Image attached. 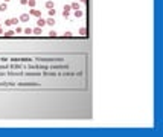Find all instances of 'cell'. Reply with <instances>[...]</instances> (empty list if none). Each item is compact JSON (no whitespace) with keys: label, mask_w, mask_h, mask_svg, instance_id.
Here are the masks:
<instances>
[{"label":"cell","mask_w":163,"mask_h":137,"mask_svg":"<svg viewBox=\"0 0 163 137\" xmlns=\"http://www.w3.org/2000/svg\"><path fill=\"white\" fill-rule=\"evenodd\" d=\"M18 20H20V21H23V23H27V21H29V14H21Z\"/></svg>","instance_id":"1"},{"label":"cell","mask_w":163,"mask_h":137,"mask_svg":"<svg viewBox=\"0 0 163 137\" xmlns=\"http://www.w3.org/2000/svg\"><path fill=\"white\" fill-rule=\"evenodd\" d=\"M31 14H32L34 17H37V18H40V17H41V11H38V9H32V11H31Z\"/></svg>","instance_id":"2"},{"label":"cell","mask_w":163,"mask_h":137,"mask_svg":"<svg viewBox=\"0 0 163 137\" xmlns=\"http://www.w3.org/2000/svg\"><path fill=\"white\" fill-rule=\"evenodd\" d=\"M32 34L34 35H41V27H35V29H32Z\"/></svg>","instance_id":"3"},{"label":"cell","mask_w":163,"mask_h":137,"mask_svg":"<svg viewBox=\"0 0 163 137\" xmlns=\"http://www.w3.org/2000/svg\"><path fill=\"white\" fill-rule=\"evenodd\" d=\"M37 25H38V27H43L44 25H46V20H43L41 17H40V18H38V21H37Z\"/></svg>","instance_id":"4"},{"label":"cell","mask_w":163,"mask_h":137,"mask_svg":"<svg viewBox=\"0 0 163 137\" xmlns=\"http://www.w3.org/2000/svg\"><path fill=\"white\" fill-rule=\"evenodd\" d=\"M46 8H47V9H52V8H55V5H53V2H52V0H47V2H46Z\"/></svg>","instance_id":"5"},{"label":"cell","mask_w":163,"mask_h":137,"mask_svg":"<svg viewBox=\"0 0 163 137\" xmlns=\"http://www.w3.org/2000/svg\"><path fill=\"white\" fill-rule=\"evenodd\" d=\"M46 25H50V26H53V25H55V18H53V17H49V18L46 20Z\"/></svg>","instance_id":"6"},{"label":"cell","mask_w":163,"mask_h":137,"mask_svg":"<svg viewBox=\"0 0 163 137\" xmlns=\"http://www.w3.org/2000/svg\"><path fill=\"white\" fill-rule=\"evenodd\" d=\"M14 34H15V32H12V31H8V32H5L3 35H5V38H11V37L14 35Z\"/></svg>","instance_id":"7"},{"label":"cell","mask_w":163,"mask_h":137,"mask_svg":"<svg viewBox=\"0 0 163 137\" xmlns=\"http://www.w3.org/2000/svg\"><path fill=\"white\" fill-rule=\"evenodd\" d=\"M8 9V6H6V3H0V12H5V11Z\"/></svg>","instance_id":"8"},{"label":"cell","mask_w":163,"mask_h":137,"mask_svg":"<svg viewBox=\"0 0 163 137\" xmlns=\"http://www.w3.org/2000/svg\"><path fill=\"white\" fill-rule=\"evenodd\" d=\"M73 14H75V17H82V15H84V12H82L81 9H76Z\"/></svg>","instance_id":"9"},{"label":"cell","mask_w":163,"mask_h":137,"mask_svg":"<svg viewBox=\"0 0 163 137\" xmlns=\"http://www.w3.org/2000/svg\"><path fill=\"white\" fill-rule=\"evenodd\" d=\"M70 8H72V9H75V11H76V9H79V5H78V2H73V3H72V5H70Z\"/></svg>","instance_id":"10"},{"label":"cell","mask_w":163,"mask_h":137,"mask_svg":"<svg viewBox=\"0 0 163 137\" xmlns=\"http://www.w3.org/2000/svg\"><path fill=\"white\" fill-rule=\"evenodd\" d=\"M49 37H50V38H57V37H58V34L55 32V31H50V32H49Z\"/></svg>","instance_id":"11"},{"label":"cell","mask_w":163,"mask_h":137,"mask_svg":"<svg viewBox=\"0 0 163 137\" xmlns=\"http://www.w3.org/2000/svg\"><path fill=\"white\" fill-rule=\"evenodd\" d=\"M70 9H72V8H70V5H64L63 12H69V14H70Z\"/></svg>","instance_id":"12"},{"label":"cell","mask_w":163,"mask_h":137,"mask_svg":"<svg viewBox=\"0 0 163 137\" xmlns=\"http://www.w3.org/2000/svg\"><path fill=\"white\" fill-rule=\"evenodd\" d=\"M55 12H57V11H55V8H52V9H49V12H47V14H49L50 17H53V15H55Z\"/></svg>","instance_id":"13"},{"label":"cell","mask_w":163,"mask_h":137,"mask_svg":"<svg viewBox=\"0 0 163 137\" xmlns=\"http://www.w3.org/2000/svg\"><path fill=\"white\" fill-rule=\"evenodd\" d=\"M27 5H29L31 8H34L35 6V0H27Z\"/></svg>","instance_id":"14"},{"label":"cell","mask_w":163,"mask_h":137,"mask_svg":"<svg viewBox=\"0 0 163 137\" xmlns=\"http://www.w3.org/2000/svg\"><path fill=\"white\" fill-rule=\"evenodd\" d=\"M18 18H11V25H18Z\"/></svg>","instance_id":"15"},{"label":"cell","mask_w":163,"mask_h":137,"mask_svg":"<svg viewBox=\"0 0 163 137\" xmlns=\"http://www.w3.org/2000/svg\"><path fill=\"white\" fill-rule=\"evenodd\" d=\"M79 34H81V35H86V34H87V29H86V27H81V29H79Z\"/></svg>","instance_id":"16"},{"label":"cell","mask_w":163,"mask_h":137,"mask_svg":"<svg viewBox=\"0 0 163 137\" xmlns=\"http://www.w3.org/2000/svg\"><path fill=\"white\" fill-rule=\"evenodd\" d=\"M23 32H25V34H27V35H31V34H32V29H31V27H26Z\"/></svg>","instance_id":"17"},{"label":"cell","mask_w":163,"mask_h":137,"mask_svg":"<svg viewBox=\"0 0 163 137\" xmlns=\"http://www.w3.org/2000/svg\"><path fill=\"white\" fill-rule=\"evenodd\" d=\"M64 38H72V32H64Z\"/></svg>","instance_id":"18"},{"label":"cell","mask_w":163,"mask_h":137,"mask_svg":"<svg viewBox=\"0 0 163 137\" xmlns=\"http://www.w3.org/2000/svg\"><path fill=\"white\" fill-rule=\"evenodd\" d=\"M15 32H17V34H21V32H23V29H21V27H18V26H17V29H15Z\"/></svg>","instance_id":"19"},{"label":"cell","mask_w":163,"mask_h":137,"mask_svg":"<svg viewBox=\"0 0 163 137\" xmlns=\"http://www.w3.org/2000/svg\"><path fill=\"white\" fill-rule=\"evenodd\" d=\"M69 15H70L69 12H63V17H64V18H69Z\"/></svg>","instance_id":"20"},{"label":"cell","mask_w":163,"mask_h":137,"mask_svg":"<svg viewBox=\"0 0 163 137\" xmlns=\"http://www.w3.org/2000/svg\"><path fill=\"white\" fill-rule=\"evenodd\" d=\"M5 25H6V26H11V20H5Z\"/></svg>","instance_id":"21"},{"label":"cell","mask_w":163,"mask_h":137,"mask_svg":"<svg viewBox=\"0 0 163 137\" xmlns=\"http://www.w3.org/2000/svg\"><path fill=\"white\" fill-rule=\"evenodd\" d=\"M20 3L21 5H27V0H20Z\"/></svg>","instance_id":"22"},{"label":"cell","mask_w":163,"mask_h":137,"mask_svg":"<svg viewBox=\"0 0 163 137\" xmlns=\"http://www.w3.org/2000/svg\"><path fill=\"white\" fill-rule=\"evenodd\" d=\"M0 35H3V29H2V27H0Z\"/></svg>","instance_id":"23"},{"label":"cell","mask_w":163,"mask_h":137,"mask_svg":"<svg viewBox=\"0 0 163 137\" xmlns=\"http://www.w3.org/2000/svg\"><path fill=\"white\" fill-rule=\"evenodd\" d=\"M79 2H82V3H86V2H87V0H79Z\"/></svg>","instance_id":"24"},{"label":"cell","mask_w":163,"mask_h":137,"mask_svg":"<svg viewBox=\"0 0 163 137\" xmlns=\"http://www.w3.org/2000/svg\"><path fill=\"white\" fill-rule=\"evenodd\" d=\"M6 2H9V0H5V3H6Z\"/></svg>","instance_id":"25"}]
</instances>
